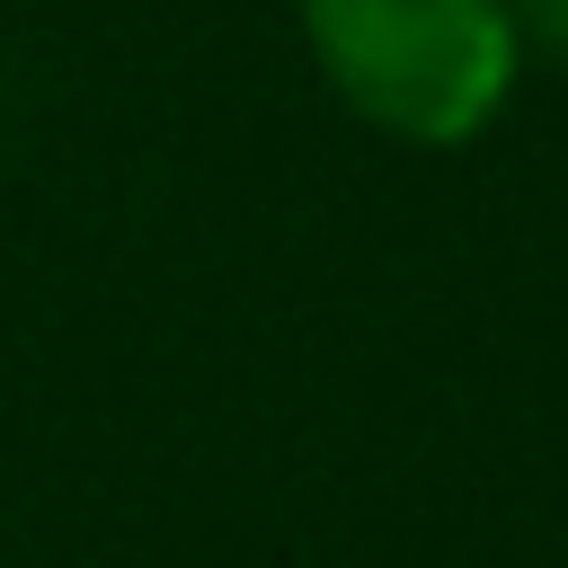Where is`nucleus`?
<instances>
[{
    "mask_svg": "<svg viewBox=\"0 0 568 568\" xmlns=\"http://www.w3.org/2000/svg\"><path fill=\"white\" fill-rule=\"evenodd\" d=\"M293 27L320 89L408 151L479 142L524 80L497 0H293Z\"/></svg>",
    "mask_w": 568,
    "mask_h": 568,
    "instance_id": "nucleus-1",
    "label": "nucleus"
},
{
    "mask_svg": "<svg viewBox=\"0 0 568 568\" xmlns=\"http://www.w3.org/2000/svg\"><path fill=\"white\" fill-rule=\"evenodd\" d=\"M524 62H568V0H497Z\"/></svg>",
    "mask_w": 568,
    "mask_h": 568,
    "instance_id": "nucleus-2",
    "label": "nucleus"
}]
</instances>
